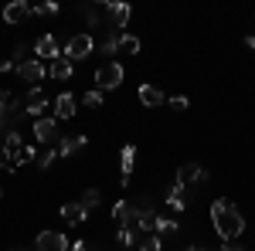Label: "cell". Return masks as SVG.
<instances>
[{
  "label": "cell",
  "instance_id": "6da1fadb",
  "mask_svg": "<svg viewBox=\"0 0 255 251\" xmlns=\"http://www.w3.org/2000/svg\"><path fill=\"white\" fill-rule=\"evenodd\" d=\"M211 221H215V231L221 241H235V238H242V231H245V217H242V211H238L232 200H215L211 204Z\"/></svg>",
  "mask_w": 255,
  "mask_h": 251
},
{
  "label": "cell",
  "instance_id": "7a4b0ae2",
  "mask_svg": "<svg viewBox=\"0 0 255 251\" xmlns=\"http://www.w3.org/2000/svg\"><path fill=\"white\" fill-rule=\"evenodd\" d=\"M123 75H126V72H123L119 61H106V65H99V68H96V78H92V82H96L99 92H113V88L123 85Z\"/></svg>",
  "mask_w": 255,
  "mask_h": 251
},
{
  "label": "cell",
  "instance_id": "3957f363",
  "mask_svg": "<svg viewBox=\"0 0 255 251\" xmlns=\"http://www.w3.org/2000/svg\"><path fill=\"white\" fill-rule=\"evenodd\" d=\"M102 10H106V17H109V31H116V34H123V27L129 24V17H133V7L129 3H123V0H106L102 3Z\"/></svg>",
  "mask_w": 255,
  "mask_h": 251
},
{
  "label": "cell",
  "instance_id": "277c9868",
  "mask_svg": "<svg viewBox=\"0 0 255 251\" xmlns=\"http://www.w3.org/2000/svg\"><path fill=\"white\" fill-rule=\"evenodd\" d=\"M24 116H27V109H24V102H20V98L0 102V133H14V129H17V122Z\"/></svg>",
  "mask_w": 255,
  "mask_h": 251
},
{
  "label": "cell",
  "instance_id": "5b68a950",
  "mask_svg": "<svg viewBox=\"0 0 255 251\" xmlns=\"http://www.w3.org/2000/svg\"><path fill=\"white\" fill-rule=\"evenodd\" d=\"M92 48H96V38H92V34H72L68 44H65V58L75 65V61L89 58V55H92Z\"/></svg>",
  "mask_w": 255,
  "mask_h": 251
},
{
  "label": "cell",
  "instance_id": "8992f818",
  "mask_svg": "<svg viewBox=\"0 0 255 251\" xmlns=\"http://www.w3.org/2000/svg\"><path fill=\"white\" fill-rule=\"evenodd\" d=\"M34 251H72V241L61 231H41L34 241Z\"/></svg>",
  "mask_w": 255,
  "mask_h": 251
},
{
  "label": "cell",
  "instance_id": "52a82bcc",
  "mask_svg": "<svg viewBox=\"0 0 255 251\" xmlns=\"http://www.w3.org/2000/svg\"><path fill=\"white\" fill-rule=\"evenodd\" d=\"M27 17H34V3H27V0H10L3 7V20L7 24H24Z\"/></svg>",
  "mask_w": 255,
  "mask_h": 251
},
{
  "label": "cell",
  "instance_id": "ba28073f",
  "mask_svg": "<svg viewBox=\"0 0 255 251\" xmlns=\"http://www.w3.org/2000/svg\"><path fill=\"white\" fill-rule=\"evenodd\" d=\"M133 167H136V146L126 143V146L119 150V170H123L119 183H123V187H129V180H133Z\"/></svg>",
  "mask_w": 255,
  "mask_h": 251
},
{
  "label": "cell",
  "instance_id": "9c48e42d",
  "mask_svg": "<svg viewBox=\"0 0 255 251\" xmlns=\"http://www.w3.org/2000/svg\"><path fill=\"white\" fill-rule=\"evenodd\" d=\"M55 136H58V119H48V116L34 119V139H38V146H48Z\"/></svg>",
  "mask_w": 255,
  "mask_h": 251
},
{
  "label": "cell",
  "instance_id": "30bf717a",
  "mask_svg": "<svg viewBox=\"0 0 255 251\" xmlns=\"http://www.w3.org/2000/svg\"><path fill=\"white\" fill-rule=\"evenodd\" d=\"M65 51L58 48V41H55V34H44V38H38V44H34V58H41V61H55V58H61Z\"/></svg>",
  "mask_w": 255,
  "mask_h": 251
},
{
  "label": "cell",
  "instance_id": "8fae6325",
  "mask_svg": "<svg viewBox=\"0 0 255 251\" xmlns=\"http://www.w3.org/2000/svg\"><path fill=\"white\" fill-rule=\"evenodd\" d=\"M17 75L24 78V82H41V78L48 75V65H44L41 58H27V61L17 65Z\"/></svg>",
  "mask_w": 255,
  "mask_h": 251
},
{
  "label": "cell",
  "instance_id": "7c38bea8",
  "mask_svg": "<svg viewBox=\"0 0 255 251\" xmlns=\"http://www.w3.org/2000/svg\"><path fill=\"white\" fill-rule=\"evenodd\" d=\"M174 180H177V183H184V187H187V183H204V180H208V170H204L201 163H184V167L177 170Z\"/></svg>",
  "mask_w": 255,
  "mask_h": 251
},
{
  "label": "cell",
  "instance_id": "4fadbf2b",
  "mask_svg": "<svg viewBox=\"0 0 255 251\" xmlns=\"http://www.w3.org/2000/svg\"><path fill=\"white\" fill-rule=\"evenodd\" d=\"M113 217H116L119 228H136V207H133V200H119L116 207H113Z\"/></svg>",
  "mask_w": 255,
  "mask_h": 251
},
{
  "label": "cell",
  "instance_id": "5bb4252c",
  "mask_svg": "<svg viewBox=\"0 0 255 251\" xmlns=\"http://www.w3.org/2000/svg\"><path fill=\"white\" fill-rule=\"evenodd\" d=\"M24 109H27V116H34V119H41V112L48 109V98H44V92H41L38 85L24 95Z\"/></svg>",
  "mask_w": 255,
  "mask_h": 251
},
{
  "label": "cell",
  "instance_id": "9a60e30c",
  "mask_svg": "<svg viewBox=\"0 0 255 251\" xmlns=\"http://www.w3.org/2000/svg\"><path fill=\"white\" fill-rule=\"evenodd\" d=\"M75 105H79V98L72 95V92H65V95H58V98H55V119H72L75 112H79Z\"/></svg>",
  "mask_w": 255,
  "mask_h": 251
},
{
  "label": "cell",
  "instance_id": "2e32d148",
  "mask_svg": "<svg viewBox=\"0 0 255 251\" xmlns=\"http://www.w3.org/2000/svg\"><path fill=\"white\" fill-rule=\"evenodd\" d=\"M85 136L82 133H75V136H65V139H58V156H75V153H82L85 150Z\"/></svg>",
  "mask_w": 255,
  "mask_h": 251
},
{
  "label": "cell",
  "instance_id": "e0dca14e",
  "mask_svg": "<svg viewBox=\"0 0 255 251\" xmlns=\"http://www.w3.org/2000/svg\"><path fill=\"white\" fill-rule=\"evenodd\" d=\"M139 102H143L146 109H157V105H163V102H167V95L160 92L157 85H139Z\"/></svg>",
  "mask_w": 255,
  "mask_h": 251
},
{
  "label": "cell",
  "instance_id": "ac0fdd59",
  "mask_svg": "<svg viewBox=\"0 0 255 251\" xmlns=\"http://www.w3.org/2000/svg\"><path fill=\"white\" fill-rule=\"evenodd\" d=\"M72 72H75V65L65 58V55H61V58H55L51 65H48V75L58 78V82H68V78H72Z\"/></svg>",
  "mask_w": 255,
  "mask_h": 251
},
{
  "label": "cell",
  "instance_id": "d6986e66",
  "mask_svg": "<svg viewBox=\"0 0 255 251\" xmlns=\"http://www.w3.org/2000/svg\"><path fill=\"white\" fill-rule=\"evenodd\" d=\"M61 217H65V224H82L85 217H89V211L82 207V204H61Z\"/></svg>",
  "mask_w": 255,
  "mask_h": 251
},
{
  "label": "cell",
  "instance_id": "ffe728a7",
  "mask_svg": "<svg viewBox=\"0 0 255 251\" xmlns=\"http://www.w3.org/2000/svg\"><path fill=\"white\" fill-rule=\"evenodd\" d=\"M139 238L143 234L136 228H116V245L119 248H139Z\"/></svg>",
  "mask_w": 255,
  "mask_h": 251
},
{
  "label": "cell",
  "instance_id": "44dd1931",
  "mask_svg": "<svg viewBox=\"0 0 255 251\" xmlns=\"http://www.w3.org/2000/svg\"><path fill=\"white\" fill-rule=\"evenodd\" d=\"M167 204H170L174 211H184V207H187V187L174 180V187H170V193H167Z\"/></svg>",
  "mask_w": 255,
  "mask_h": 251
},
{
  "label": "cell",
  "instance_id": "7402d4cb",
  "mask_svg": "<svg viewBox=\"0 0 255 251\" xmlns=\"http://www.w3.org/2000/svg\"><path fill=\"white\" fill-rule=\"evenodd\" d=\"M24 150V143H20V133L14 129V133H7V139H3V156L10 160V167H14V156Z\"/></svg>",
  "mask_w": 255,
  "mask_h": 251
},
{
  "label": "cell",
  "instance_id": "603a6c76",
  "mask_svg": "<svg viewBox=\"0 0 255 251\" xmlns=\"http://www.w3.org/2000/svg\"><path fill=\"white\" fill-rule=\"evenodd\" d=\"M119 55H139V38L136 34H123V38H119Z\"/></svg>",
  "mask_w": 255,
  "mask_h": 251
},
{
  "label": "cell",
  "instance_id": "cb8c5ba5",
  "mask_svg": "<svg viewBox=\"0 0 255 251\" xmlns=\"http://www.w3.org/2000/svg\"><path fill=\"white\" fill-rule=\"evenodd\" d=\"M85 211H96L99 204H102V193L96 190V187H89V190H82V200H79Z\"/></svg>",
  "mask_w": 255,
  "mask_h": 251
},
{
  "label": "cell",
  "instance_id": "d4e9b609",
  "mask_svg": "<svg viewBox=\"0 0 255 251\" xmlns=\"http://www.w3.org/2000/svg\"><path fill=\"white\" fill-rule=\"evenodd\" d=\"M82 102H85L89 109H102V102H106V92H99V88H89V92L82 95Z\"/></svg>",
  "mask_w": 255,
  "mask_h": 251
},
{
  "label": "cell",
  "instance_id": "484cf974",
  "mask_svg": "<svg viewBox=\"0 0 255 251\" xmlns=\"http://www.w3.org/2000/svg\"><path fill=\"white\" fill-rule=\"evenodd\" d=\"M160 248H163L160 234H143V238H139V251H160Z\"/></svg>",
  "mask_w": 255,
  "mask_h": 251
},
{
  "label": "cell",
  "instance_id": "4316f807",
  "mask_svg": "<svg viewBox=\"0 0 255 251\" xmlns=\"http://www.w3.org/2000/svg\"><path fill=\"white\" fill-rule=\"evenodd\" d=\"M177 231H180V224L174 217H157V234H177Z\"/></svg>",
  "mask_w": 255,
  "mask_h": 251
},
{
  "label": "cell",
  "instance_id": "83f0119b",
  "mask_svg": "<svg viewBox=\"0 0 255 251\" xmlns=\"http://www.w3.org/2000/svg\"><path fill=\"white\" fill-rule=\"evenodd\" d=\"M58 14V3L55 0H48V3H38L34 7V17H55Z\"/></svg>",
  "mask_w": 255,
  "mask_h": 251
},
{
  "label": "cell",
  "instance_id": "f1b7e54d",
  "mask_svg": "<svg viewBox=\"0 0 255 251\" xmlns=\"http://www.w3.org/2000/svg\"><path fill=\"white\" fill-rule=\"evenodd\" d=\"M55 156H58V146H48V150L38 156V167H41V170H48V167L55 163Z\"/></svg>",
  "mask_w": 255,
  "mask_h": 251
},
{
  "label": "cell",
  "instance_id": "f546056e",
  "mask_svg": "<svg viewBox=\"0 0 255 251\" xmlns=\"http://www.w3.org/2000/svg\"><path fill=\"white\" fill-rule=\"evenodd\" d=\"M34 156H38V146H24V150L14 156V167H20V163H31Z\"/></svg>",
  "mask_w": 255,
  "mask_h": 251
},
{
  "label": "cell",
  "instance_id": "4dcf8cb0",
  "mask_svg": "<svg viewBox=\"0 0 255 251\" xmlns=\"http://www.w3.org/2000/svg\"><path fill=\"white\" fill-rule=\"evenodd\" d=\"M187 105H191V98H187V95H174V98H170V109H174V112H184Z\"/></svg>",
  "mask_w": 255,
  "mask_h": 251
},
{
  "label": "cell",
  "instance_id": "1f68e13d",
  "mask_svg": "<svg viewBox=\"0 0 255 251\" xmlns=\"http://www.w3.org/2000/svg\"><path fill=\"white\" fill-rule=\"evenodd\" d=\"M82 14H85V20H89L92 27H96V24H99V7H85Z\"/></svg>",
  "mask_w": 255,
  "mask_h": 251
},
{
  "label": "cell",
  "instance_id": "d6a6232c",
  "mask_svg": "<svg viewBox=\"0 0 255 251\" xmlns=\"http://www.w3.org/2000/svg\"><path fill=\"white\" fill-rule=\"evenodd\" d=\"M0 72H3V75L17 72V61H14V58H3V61H0Z\"/></svg>",
  "mask_w": 255,
  "mask_h": 251
},
{
  "label": "cell",
  "instance_id": "836d02e7",
  "mask_svg": "<svg viewBox=\"0 0 255 251\" xmlns=\"http://www.w3.org/2000/svg\"><path fill=\"white\" fill-rule=\"evenodd\" d=\"M0 167H7V170H10V173H14V170H17V167H10V160H7V156H3V150H0Z\"/></svg>",
  "mask_w": 255,
  "mask_h": 251
},
{
  "label": "cell",
  "instance_id": "e575fe53",
  "mask_svg": "<svg viewBox=\"0 0 255 251\" xmlns=\"http://www.w3.org/2000/svg\"><path fill=\"white\" fill-rule=\"evenodd\" d=\"M184 251H208V248H204V245H187Z\"/></svg>",
  "mask_w": 255,
  "mask_h": 251
},
{
  "label": "cell",
  "instance_id": "d590c367",
  "mask_svg": "<svg viewBox=\"0 0 255 251\" xmlns=\"http://www.w3.org/2000/svg\"><path fill=\"white\" fill-rule=\"evenodd\" d=\"M221 251H242V248H235V245H228V241H225V245H221Z\"/></svg>",
  "mask_w": 255,
  "mask_h": 251
},
{
  "label": "cell",
  "instance_id": "8d00e7d4",
  "mask_svg": "<svg viewBox=\"0 0 255 251\" xmlns=\"http://www.w3.org/2000/svg\"><path fill=\"white\" fill-rule=\"evenodd\" d=\"M245 44H249V48L255 51V34H249V38H245Z\"/></svg>",
  "mask_w": 255,
  "mask_h": 251
},
{
  "label": "cell",
  "instance_id": "74e56055",
  "mask_svg": "<svg viewBox=\"0 0 255 251\" xmlns=\"http://www.w3.org/2000/svg\"><path fill=\"white\" fill-rule=\"evenodd\" d=\"M0 197H3V187H0Z\"/></svg>",
  "mask_w": 255,
  "mask_h": 251
}]
</instances>
